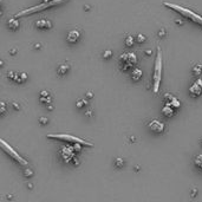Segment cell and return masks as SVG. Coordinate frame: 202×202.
Returning <instances> with one entry per match:
<instances>
[{"label": "cell", "instance_id": "obj_3", "mask_svg": "<svg viewBox=\"0 0 202 202\" xmlns=\"http://www.w3.org/2000/svg\"><path fill=\"white\" fill-rule=\"evenodd\" d=\"M66 1V0H51V1H43L42 4L39 5H37V6H32L30 8H26V10H23L20 12H18V13L16 14L17 18L19 17H23V16H27V14H33V13H38V12H40V11H45L50 7H53L56 5H59L61 3H64Z\"/></svg>", "mask_w": 202, "mask_h": 202}, {"label": "cell", "instance_id": "obj_24", "mask_svg": "<svg viewBox=\"0 0 202 202\" xmlns=\"http://www.w3.org/2000/svg\"><path fill=\"white\" fill-rule=\"evenodd\" d=\"M24 176H25V177H32V176H33V171H32V169H30V168H26V169H25L24 170Z\"/></svg>", "mask_w": 202, "mask_h": 202}, {"label": "cell", "instance_id": "obj_8", "mask_svg": "<svg viewBox=\"0 0 202 202\" xmlns=\"http://www.w3.org/2000/svg\"><path fill=\"white\" fill-rule=\"evenodd\" d=\"M189 95L194 98H197L202 95V79L200 77L189 86Z\"/></svg>", "mask_w": 202, "mask_h": 202}, {"label": "cell", "instance_id": "obj_15", "mask_svg": "<svg viewBox=\"0 0 202 202\" xmlns=\"http://www.w3.org/2000/svg\"><path fill=\"white\" fill-rule=\"evenodd\" d=\"M69 69H70L69 64H66V63H63V64L58 65V68H57V73H58L59 76H64V74L68 73Z\"/></svg>", "mask_w": 202, "mask_h": 202}, {"label": "cell", "instance_id": "obj_4", "mask_svg": "<svg viewBox=\"0 0 202 202\" xmlns=\"http://www.w3.org/2000/svg\"><path fill=\"white\" fill-rule=\"evenodd\" d=\"M47 138H52V140H59V141H65V142H71V143H81L85 147H93L91 142H87L85 140L77 137V136H72L69 134H48Z\"/></svg>", "mask_w": 202, "mask_h": 202}, {"label": "cell", "instance_id": "obj_12", "mask_svg": "<svg viewBox=\"0 0 202 202\" xmlns=\"http://www.w3.org/2000/svg\"><path fill=\"white\" fill-rule=\"evenodd\" d=\"M34 25H35L37 29H40V30H50V29H52V23H51V20H48V19L37 20Z\"/></svg>", "mask_w": 202, "mask_h": 202}, {"label": "cell", "instance_id": "obj_19", "mask_svg": "<svg viewBox=\"0 0 202 202\" xmlns=\"http://www.w3.org/2000/svg\"><path fill=\"white\" fill-rule=\"evenodd\" d=\"M194 164L197 169L202 170V155H196L194 157Z\"/></svg>", "mask_w": 202, "mask_h": 202}, {"label": "cell", "instance_id": "obj_23", "mask_svg": "<svg viewBox=\"0 0 202 202\" xmlns=\"http://www.w3.org/2000/svg\"><path fill=\"white\" fill-rule=\"evenodd\" d=\"M40 102L47 105V104H50V103L52 102V98L50 97V96H46V97H40Z\"/></svg>", "mask_w": 202, "mask_h": 202}, {"label": "cell", "instance_id": "obj_43", "mask_svg": "<svg viewBox=\"0 0 202 202\" xmlns=\"http://www.w3.org/2000/svg\"><path fill=\"white\" fill-rule=\"evenodd\" d=\"M43 1H51V0H43Z\"/></svg>", "mask_w": 202, "mask_h": 202}, {"label": "cell", "instance_id": "obj_28", "mask_svg": "<svg viewBox=\"0 0 202 202\" xmlns=\"http://www.w3.org/2000/svg\"><path fill=\"white\" fill-rule=\"evenodd\" d=\"M72 145H73V149H74L76 153H79V151L82 150V145L83 144H81V143H73Z\"/></svg>", "mask_w": 202, "mask_h": 202}, {"label": "cell", "instance_id": "obj_17", "mask_svg": "<svg viewBox=\"0 0 202 202\" xmlns=\"http://www.w3.org/2000/svg\"><path fill=\"white\" fill-rule=\"evenodd\" d=\"M192 74L194 76V77L199 78L200 76L202 74V64H196V65H194V68L192 69Z\"/></svg>", "mask_w": 202, "mask_h": 202}, {"label": "cell", "instance_id": "obj_20", "mask_svg": "<svg viewBox=\"0 0 202 202\" xmlns=\"http://www.w3.org/2000/svg\"><path fill=\"white\" fill-rule=\"evenodd\" d=\"M135 43V38L132 35H128L127 38H125V46L127 47H131Z\"/></svg>", "mask_w": 202, "mask_h": 202}, {"label": "cell", "instance_id": "obj_37", "mask_svg": "<svg viewBox=\"0 0 202 202\" xmlns=\"http://www.w3.org/2000/svg\"><path fill=\"white\" fill-rule=\"evenodd\" d=\"M196 193H197V190H196V189L194 188L193 190H192V195H193V196H195V195H196Z\"/></svg>", "mask_w": 202, "mask_h": 202}, {"label": "cell", "instance_id": "obj_21", "mask_svg": "<svg viewBox=\"0 0 202 202\" xmlns=\"http://www.w3.org/2000/svg\"><path fill=\"white\" fill-rule=\"evenodd\" d=\"M113 164H115V167H117V168H122L124 166V160L121 158V157H117L115 160V162H113Z\"/></svg>", "mask_w": 202, "mask_h": 202}, {"label": "cell", "instance_id": "obj_35", "mask_svg": "<svg viewBox=\"0 0 202 202\" xmlns=\"http://www.w3.org/2000/svg\"><path fill=\"white\" fill-rule=\"evenodd\" d=\"M175 23L177 25H183V20H181V19H175Z\"/></svg>", "mask_w": 202, "mask_h": 202}, {"label": "cell", "instance_id": "obj_9", "mask_svg": "<svg viewBox=\"0 0 202 202\" xmlns=\"http://www.w3.org/2000/svg\"><path fill=\"white\" fill-rule=\"evenodd\" d=\"M7 77L10 79H12L16 83H24L29 79V76L25 72H14V71H8L7 72Z\"/></svg>", "mask_w": 202, "mask_h": 202}, {"label": "cell", "instance_id": "obj_7", "mask_svg": "<svg viewBox=\"0 0 202 202\" xmlns=\"http://www.w3.org/2000/svg\"><path fill=\"white\" fill-rule=\"evenodd\" d=\"M60 156L65 163H70L73 157L76 156V151L73 149V145H66L60 149Z\"/></svg>", "mask_w": 202, "mask_h": 202}, {"label": "cell", "instance_id": "obj_25", "mask_svg": "<svg viewBox=\"0 0 202 202\" xmlns=\"http://www.w3.org/2000/svg\"><path fill=\"white\" fill-rule=\"evenodd\" d=\"M86 104H87V100L85 98H83V99H79L76 105H77V108H84Z\"/></svg>", "mask_w": 202, "mask_h": 202}, {"label": "cell", "instance_id": "obj_29", "mask_svg": "<svg viewBox=\"0 0 202 202\" xmlns=\"http://www.w3.org/2000/svg\"><path fill=\"white\" fill-rule=\"evenodd\" d=\"M157 34H158V37H160V38H163V37H166V35H167V32H166V30H164V29H161V30L158 31V33H157Z\"/></svg>", "mask_w": 202, "mask_h": 202}, {"label": "cell", "instance_id": "obj_32", "mask_svg": "<svg viewBox=\"0 0 202 202\" xmlns=\"http://www.w3.org/2000/svg\"><path fill=\"white\" fill-rule=\"evenodd\" d=\"M85 98H86V99H91V98H93V93H92L91 91H87V92L85 93Z\"/></svg>", "mask_w": 202, "mask_h": 202}, {"label": "cell", "instance_id": "obj_2", "mask_svg": "<svg viewBox=\"0 0 202 202\" xmlns=\"http://www.w3.org/2000/svg\"><path fill=\"white\" fill-rule=\"evenodd\" d=\"M162 68H163V63H162V51L161 47L157 46V56L155 59V65H154V76H153V91L154 93H157L160 90V85H161V79H162Z\"/></svg>", "mask_w": 202, "mask_h": 202}, {"label": "cell", "instance_id": "obj_18", "mask_svg": "<svg viewBox=\"0 0 202 202\" xmlns=\"http://www.w3.org/2000/svg\"><path fill=\"white\" fill-rule=\"evenodd\" d=\"M166 104H169V105H171V106L175 108V109H179V108L181 106V100H180L179 98H176V97H173L170 102H168V103H166Z\"/></svg>", "mask_w": 202, "mask_h": 202}, {"label": "cell", "instance_id": "obj_1", "mask_svg": "<svg viewBox=\"0 0 202 202\" xmlns=\"http://www.w3.org/2000/svg\"><path fill=\"white\" fill-rule=\"evenodd\" d=\"M163 6H166V7H168V8H171V10H174V11H176V12H179V13H180L181 16H183L184 18L190 19V20H193L194 23L200 24L201 26H202V17H201L199 13H196V12H194V11H192V10H189V8H187V7H183V6H180V5H176V4H170V3H163Z\"/></svg>", "mask_w": 202, "mask_h": 202}, {"label": "cell", "instance_id": "obj_34", "mask_svg": "<svg viewBox=\"0 0 202 202\" xmlns=\"http://www.w3.org/2000/svg\"><path fill=\"white\" fill-rule=\"evenodd\" d=\"M72 162H73V164H74V166H79V161H78V158H76V157H73Z\"/></svg>", "mask_w": 202, "mask_h": 202}, {"label": "cell", "instance_id": "obj_31", "mask_svg": "<svg viewBox=\"0 0 202 202\" xmlns=\"http://www.w3.org/2000/svg\"><path fill=\"white\" fill-rule=\"evenodd\" d=\"M12 106H13V109L14 110H19L20 109V104L19 103H17V102H12V104H11Z\"/></svg>", "mask_w": 202, "mask_h": 202}, {"label": "cell", "instance_id": "obj_14", "mask_svg": "<svg viewBox=\"0 0 202 202\" xmlns=\"http://www.w3.org/2000/svg\"><path fill=\"white\" fill-rule=\"evenodd\" d=\"M19 26H20V24H19V20H17V17H16V18L8 19V21H7V27H8V29L16 31V30L19 29Z\"/></svg>", "mask_w": 202, "mask_h": 202}, {"label": "cell", "instance_id": "obj_39", "mask_svg": "<svg viewBox=\"0 0 202 202\" xmlns=\"http://www.w3.org/2000/svg\"><path fill=\"white\" fill-rule=\"evenodd\" d=\"M47 109L52 111V110H53V105H51V104H48V105H47Z\"/></svg>", "mask_w": 202, "mask_h": 202}, {"label": "cell", "instance_id": "obj_44", "mask_svg": "<svg viewBox=\"0 0 202 202\" xmlns=\"http://www.w3.org/2000/svg\"><path fill=\"white\" fill-rule=\"evenodd\" d=\"M201 144H202V140H201Z\"/></svg>", "mask_w": 202, "mask_h": 202}, {"label": "cell", "instance_id": "obj_30", "mask_svg": "<svg viewBox=\"0 0 202 202\" xmlns=\"http://www.w3.org/2000/svg\"><path fill=\"white\" fill-rule=\"evenodd\" d=\"M39 123H40L42 125H45V124H47V123H48V119H47V117H40V118H39Z\"/></svg>", "mask_w": 202, "mask_h": 202}, {"label": "cell", "instance_id": "obj_33", "mask_svg": "<svg viewBox=\"0 0 202 202\" xmlns=\"http://www.w3.org/2000/svg\"><path fill=\"white\" fill-rule=\"evenodd\" d=\"M39 96H40V97H46V96H50V95H48V91H46V90H43V91L39 93Z\"/></svg>", "mask_w": 202, "mask_h": 202}, {"label": "cell", "instance_id": "obj_27", "mask_svg": "<svg viewBox=\"0 0 202 202\" xmlns=\"http://www.w3.org/2000/svg\"><path fill=\"white\" fill-rule=\"evenodd\" d=\"M111 57H112V51H111V50H106V51H104V53H103V58L104 59H109Z\"/></svg>", "mask_w": 202, "mask_h": 202}, {"label": "cell", "instance_id": "obj_42", "mask_svg": "<svg viewBox=\"0 0 202 202\" xmlns=\"http://www.w3.org/2000/svg\"><path fill=\"white\" fill-rule=\"evenodd\" d=\"M129 140H130L131 142H134V141H135V137H134V136H130V137H129Z\"/></svg>", "mask_w": 202, "mask_h": 202}, {"label": "cell", "instance_id": "obj_5", "mask_svg": "<svg viewBox=\"0 0 202 202\" xmlns=\"http://www.w3.org/2000/svg\"><path fill=\"white\" fill-rule=\"evenodd\" d=\"M119 63L122 64V70L127 71V70L131 69L137 63V56L134 52H131V53H123V55L119 56Z\"/></svg>", "mask_w": 202, "mask_h": 202}, {"label": "cell", "instance_id": "obj_22", "mask_svg": "<svg viewBox=\"0 0 202 202\" xmlns=\"http://www.w3.org/2000/svg\"><path fill=\"white\" fill-rule=\"evenodd\" d=\"M145 40H147V37H145L144 34H137V37H136V42H137V43L142 44V43H144Z\"/></svg>", "mask_w": 202, "mask_h": 202}, {"label": "cell", "instance_id": "obj_6", "mask_svg": "<svg viewBox=\"0 0 202 202\" xmlns=\"http://www.w3.org/2000/svg\"><path fill=\"white\" fill-rule=\"evenodd\" d=\"M0 142H1V148H3V150L4 151H6V153L12 157V158H13V160H16L17 162H19L20 163V164H23V166H27L29 164V162L26 161V160H25V158H23L18 153H17V151L13 149V148H12L5 140H1V141H0Z\"/></svg>", "mask_w": 202, "mask_h": 202}, {"label": "cell", "instance_id": "obj_38", "mask_svg": "<svg viewBox=\"0 0 202 202\" xmlns=\"http://www.w3.org/2000/svg\"><path fill=\"white\" fill-rule=\"evenodd\" d=\"M145 55L147 56H150L151 55V50H145Z\"/></svg>", "mask_w": 202, "mask_h": 202}, {"label": "cell", "instance_id": "obj_11", "mask_svg": "<svg viewBox=\"0 0 202 202\" xmlns=\"http://www.w3.org/2000/svg\"><path fill=\"white\" fill-rule=\"evenodd\" d=\"M79 38H81V31L79 30H71L66 35V40L70 44H74V43H77L79 40Z\"/></svg>", "mask_w": 202, "mask_h": 202}, {"label": "cell", "instance_id": "obj_26", "mask_svg": "<svg viewBox=\"0 0 202 202\" xmlns=\"http://www.w3.org/2000/svg\"><path fill=\"white\" fill-rule=\"evenodd\" d=\"M5 112H6V103L3 100V102L0 103V115L4 116V115H5Z\"/></svg>", "mask_w": 202, "mask_h": 202}, {"label": "cell", "instance_id": "obj_10", "mask_svg": "<svg viewBox=\"0 0 202 202\" xmlns=\"http://www.w3.org/2000/svg\"><path fill=\"white\" fill-rule=\"evenodd\" d=\"M148 127H149V129L151 131L155 132V134H162L163 131H164V129H166L164 123L158 121V119H151L148 123Z\"/></svg>", "mask_w": 202, "mask_h": 202}, {"label": "cell", "instance_id": "obj_16", "mask_svg": "<svg viewBox=\"0 0 202 202\" xmlns=\"http://www.w3.org/2000/svg\"><path fill=\"white\" fill-rule=\"evenodd\" d=\"M142 74H143V72H142L141 69H135V70H132L131 78H132V81L138 82V81H140V79L142 78Z\"/></svg>", "mask_w": 202, "mask_h": 202}, {"label": "cell", "instance_id": "obj_40", "mask_svg": "<svg viewBox=\"0 0 202 202\" xmlns=\"http://www.w3.org/2000/svg\"><path fill=\"white\" fill-rule=\"evenodd\" d=\"M40 47H42L40 44H34V48H40Z\"/></svg>", "mask_w": 202, "mask_h": 202}, {"label": "cell", "instance_id": "obj_36", "mask_svg": "<svg viewBox=\"0 0 202 202\" xmlns=\"http://www.w3.org/2000/svg\"><path fill=\"white\" fill-rule=\"evenodd\" d=\"M17 53V48L13 47V48H11V55H16Z\"/></svg>", "mask_w": 202, "mask_h": 202}, {"label": "cell", "instance_id": "obj_41", "mask_svg": "<svg viewBox=\"0 0 202 202\" xmlns=\"http://www.w3.org/2000/svg\"><path fill=\"white\" fill-rule=\"evenodd\" d=\"M91 115H92V111H87V112H86V116H89V117H90Z\"/></svg>", "mask_w": 202, "mask_h": 202}, {"label": "cell", "instance_id": "obj_13", "mask_svg": "<svg viewBox=\"0 0 202 202\" xmlns=\"http://www.w3.org/2000/svg\"><path fill=\"white\" fill-rule=\"evenodd\" d=\"M161 112H162V115L164 116V117H173L175 115V108H173L169 104H166L162 108Z\"/></svg>", "mask_w": 202, "mask_h": 202}]
</instances>
